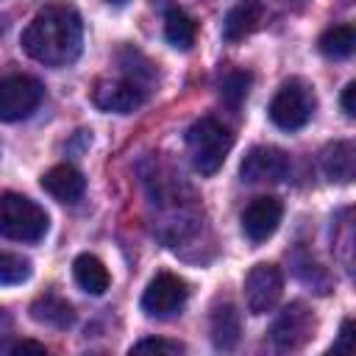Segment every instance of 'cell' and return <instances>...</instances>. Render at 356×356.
<instances>
[{
    "mask_svg": "<svg viewBox=\"0 0 356 356\" xmlns=\"http://www.w3.org/2000/svg\"><path fill=\"white\" fill-rule=\"evenodd\" d=\"M33 273L31 261L19 253H8V250H0V286H14V284H22L28 281Z\"/></svg>",
    "mask_w": 356,
    "mask_h": 356,
    "instance_id": "obj_22",
    "label": "cell"
},
{
    "mask_svg": "<svg viewBox=\"0 0 356 356\" xmlns=\"http://www.w3.org/2000/svg\"><path fill=\"white\" fill-rule=\"evenodd\" d=\"M22 50L44 67H67L81 56L83 19L67 3H50L36 11L19 39Z\"/></svg>",
    "mask_w": 356,
    "mask_h": 356,
    "instance_id": "obj_1",
    "label": "cell"
},
{
    "mask_svg": "<svg viewBox=\"0 0 356 356\" xmlns=\"http://www.w3.org/2000/svg\"><path fill=\"white\" fill-rule=\"evenodd\" d=\"M264 19V6L261 0H239L222 19V39L225 42H239L250 36Z\"/></svg>",
    "mask_w": 356,
    "mask_h": 356,
    "instance_id": "obj_13",
    "label": "cell"
},
{
    "mask_svg": "<svg viewBox=\"0 0 356 356\" xmlns=\"http://www.w3.org/2000/svg\"><path fill=\"white\" fill-rule=\"evenodd\" d=\"M186 348L181 342H172V339H161V337H145L139 342L131 345V353H159V356H178L184 353Z\"/></svg>",
    "mask_w": 356,
    "mask_h": 356,
    "instance_id": "obj_23",
    "label": "cell"
},
{
    "mask_svg": "<svg viewBox=\"0 0 356 356\" xmlns=\"http://www.w3.org/2000/svg\"><path fill=\"white\" fill-rule=\"evenodd\" d=\"M147 92L142 83H136L128 75L120 78H100L92 89V103L100 111H114V114H131L139 106H145Z\"/></svg>",
    "mask_w": 356,
    "mask_h": 356,
    "instance_id": "obj_9",
    "label": "cell"
},
{
    "mask_svg": "<svg viewBox=\"0 0 356 356\" xmlns=\"http://www.w3.org/2000/svg\"><path fill=\"white\" fill-rule=\"evenodd\" d=\"M242 337V320L234 303H220L211 312V342L220 350H234Z\"/></svg>",
    "mask_w": 356,
    "mask_h": 356,
    "instance_id": "obj_15",
    "label": "cell"
},
{
    "mask_svg": "<svg viewBox=\"0 0 356 356\" xmlns=\"http://www.w3.org/2000/svg\"><path fill=\"white\" fill-rule=\"evenodd\" d=\"M234 147V134L217 117H200L186 131V150L200 175H214Z\"/></svg>",
    "mask_w": 356,
    "mask_h": 356,
    "instance_id": "obj_2",
    "label": "cell"
},
{
    "mask_svg": "<svg viewBox=\"0 0 356 356\" xmlns=\"http://www.w3.org/2000/svg\"><path fill=\"white\" fill-rule=\"evenodd\" d=\"M42 189L58 203H78L86 192V178L72 164H56L42 175Z\"/></svg>",
    "mask_w": 356,
    "mask_h": 356,
    "instance_id": "obj_12",
    "label": "cell"
},
{
    "mask_svg": "<svg viewBox=\"0 0 356 356\" xmlns=\"http://www.w3.org/2000/svg\"><path fill=\"white\" fill-rule=\"evenodd\" d=\"M284 292V273L275 264L259 261L245 275V303L250 314H267L278 306Z\"/></svg>",
    "mask_w": 356,
    "mask_h": 356,
    "instance_id": "obj_8",
    "label": "cell"
},
{
    "mask_svg": "<svg viewBox=\"0 0 356 356\" xmlns=\"http://www.w3.org/2000/svg\"><path fill=\"white\" fill-rule=\"evenodd\" d=\"M281 217H284V203L278 197H273V195L253 197L248 203V209L242 211V231L250 242H264L275 234Z\"/></svg>",
    "mask_w": 356,
    "mask_h": 356,
    "instance_id": "obj_11",
    "label": "cell"
},
{
    "mask_svg": "<svg viewBox=\"0 0 356 356\" xmlns=\"http://www.w3.org/2000/svg\"><path fill=\"white\" fill-rule=\"evenodd\" d=\"M72 275H75V284L89 295H103L111 284V275H108L106 264L95 253H81L72 261Z\"/></svg>",
    "mask_w": 356,
    "mask_h": 356,
    "instance_id": "obj_16",
    "label": "cell"
},
{
    "mask_svg": "<svg viewBox=\"0 0 356 356\" xmlns=\"http://www.w3.org/2000/svg\"><path fill=\"white\" fill-rule=\"evenodd\" d=\"M320 53L328 58H348L356 50V31L353 25H334L320 36Z\"/></svg>",
    "mask_w": 356,
    "mask_h": 356,
    "instance_id": "obj_19",
    "label": "cell"
},
{
    "mask_svg": "<svg viewBox=\"0 0 356 356\" xmlns=\"http://www.w3.org/2000/svg\"><path fill=\"white\" fill-rule=\"evenodd\" d=\"M250 83H253V75L250 72H245V70H231L225 78H222V83H220V97H222V103L225 106H231V108H239V103L248 97V92H250Z\"/></svg>",
    "mask_w": 356,
    "mask_h": 356,
    "instance_id": "obj_21",
    "label": "cell"
},
{
    "mask_svg": "<svg viewBox=\"0 0 356 356\" xmlns=\"http://www.w3.org/2000/svg\"><path fill=\"white\" fill-rule=\"evenodd\" d=\"M120 67H122V75L134 78V81L142 83L145 89H150L153 81H156V67H153L136 47H122V50H120Z\"/></svg>",
    "mask_w": 356,
    "mask_h": 356,
    "instance_id": "obj_20",
    "label": "cell"
},
{
    "mask_svg": "<svg viewBox=\"0 0 356 356\" xmlns=\"http://www.w3.org/2000/svg\"><path fill=\"white\" fill-rule=\"evenodd\" d=\"M353 97H356V83L350 81V83L342 89V111H345L348 117H356V103H353Z\"/></svg>",
    "mask_w": 356,
    "mask_h": 356,
    "instance_id": "obj_26",
    "label": "cell"
},
{
    "mask_svg": "<svg viewBox=\"0 0 356 356\" xmlns=\"http://www.w3.org/2000/svg\"><path fill=\"white\" fill-rule=\"evenodd\" d=\"M108 3H125V0H108Z\"/></svg>",
    "mask_w": 356,
    "mask_h": 356,
    "instance_id": "obj_27",
    "label": "cell"
},
{
    "mask_svg": "<svg viewBox=\"0 0 356 356\" xmlns=\"http://www.w3.org/2000/svg\"><path fill=\"white\" fill-rule=\"evenodd\" d=\"M292 170L289 156L281 147L273 145H256L248 150V156L239 164V175L248 184H278L286 181Z\"/></svg>",
    "mask_w": 356,
    "mask_h": 356,
    "instance_id": "obj_10",
    "label": "cell"
},
{
    "mask_svg": "<svg viewBox=\"0 0 356 356\" xmlns=\"http://www.w3.org/2000/svg\"><path fill=\"white\" fill-rule=\"evenodd\" d=\"M31 317L39 323V325H50V328H70L75 323V312L72 306L58 298V295H42L31 303Z\"/></svg>",
    "mask_w": 356,
    "mask_h": 356,
    "instance_id": "obj_17",
    "label": "cell"
},
{
    "mask_svg": "<svg viewBox=\"0 0 356 356\" xmlns=\"http://www.w3.org/2000/svg\"><path fill=\"white\" fill-rule=\"evenodd\" d=\"M314 106H317V100H314L312 86L303 78H289L273 95L267 114L281 131H298L312 120Z\"/></svg>",
    "mask_w": 356,
    "mask_h": 356,
    "instance_id": "obj_4",
    "label": "cell"
},
{
    "mask_svg": "<svg viewBox=\"0 0 356 356\" xmlns=\"http://www.w3.org/2000/svg\"><path fill=\"white\" fill-rule=\"evenodd\" d=\"M164 36L172 47L178 50H189L195 44V36H197V22L178 6H170L164 11Z\"/></svg>",
    "mask_w": 356,
    "mask_h": 356,
    "instance_id": "obj_18",
    "label": "cell"
},
{
    "mask_svg": "<svg viewBox=\"0 0 356 356\" xmlns=\"http://www.w3.org/2000/svg\"><path fill=\"white\" fill-rule=\"evenodd\" d=\"M189 298V286L184 278H178L175 273H159L156 278H150V284L142 292V312L147 317H172L186 306Z\"/></svg>",
    "mask_w": 356,
    "mask_h": 356,
    "instance_id": "obj_7",
    "label": "cell"
},
{
    "mask_svg": "<svg viewBox=\"0 0 356 356\" xmlns=\"http://www.w3.org/2000/svg\"><path fill=\"white\" fill-rule=\"evenodd\" d=\"M320 167L328 181L350 184L356 175V147L353 142H334L320 153Z\"/></svg>",
    "mask_w": 356,
    "mask_h": 356,
    "instance_id": "obj_14",
    "label": "cell"
},
{
    "mask_svg": "<svg viewBox=\"0 0 356 356\" xmlns=\"http://www.w3.org/2000/svg\"><path fill=\"white\" fill-rule=\"evenodd\" d=\"M44 209L17 192L0 195V236L11 242H39L47 234Z\"/></svg>",
    "mask_w": 356,
    "mask_h": 356,
    "instance_id": "obj_3",
    "label": "cell"
},
{
    "mask_svg": "<svg viewBox=\"0 0 356 356\" xmlns=\"http://www.w3.org/2000/svg\"><path fill=\"white\" fill-rule=\"evenodd\" d=\"M44 97V86L39 78L14 72L0 78V120L3 122H17L31 117Z\"/></svg>",
    "mask_w": 356,
    "mask_h": 356,
    "instance_id": "obj_5",
    "label": "cell"
},
{
    "mask_svg": "<svg viewBox=\"0 0 356 356\" xmlns=\"http://www.w3.org/2000/svg\"><path fill=\"white\" fill-rule=\"evenodd\" d=\"M334 353H353V320H342V328H339V339L331 345Z\"/></svg>",
    "mask_w": 356,
    "mask_h": 356,
    "instance_id": "obj_24",
    "label": "cell"
},
{
    "mask_svg": "<svg viewBox=\"0 0 356 356\" xmlns=\"http://www.w3.org/2000/svg\"><path fill=\"white\" fill-rule=\"evenodd\" d=\"M314 331H317V317L314 312L295 300L289 306H284L278 312V317L273 320V328H270V339L278 350H300L306 348L312 339H314Z\"/></svg>",
    "mask_w": 356,
    "mask_h": 356,
    "instance_id": "obj_6",
    "label": "cell"
},
{
    "mask_svg": "<svg viewBox=\"0 0 356 356\" xmlns=\"http://www.w3.org/2000/svg\"><path fill=\"white\" fill-rule=\"evenodd\" d=\"M22 350H31V353H47V348L42 342H33V339H17V342H6L0 345V353H22Z\"/></svg>",
    "mask_w": 356,
    "mask_h": 356,
    "instance_id": "obj_25",
    "label": "cell"
}]
</instances>
